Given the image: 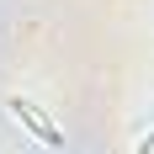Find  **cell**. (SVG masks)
<instances>
[{
	"label": "cell",
	"mask_w": 154,
	"mask_h": 154,
	"mask_svg": "<svg viewBox=\"0 0 154 154\" xmlns=\"http://www.w3.org/2000/svg\"><path fill=\"white\" fill-rule=\"evenodd\" d=\"M11 117H16V122H27V128H32V133H37L43 143H59V128L48 122L43 112L32 106V101H21V96H11Z\"/></svg>",
	"instance_id": "obj_1"
}]
</instances>
